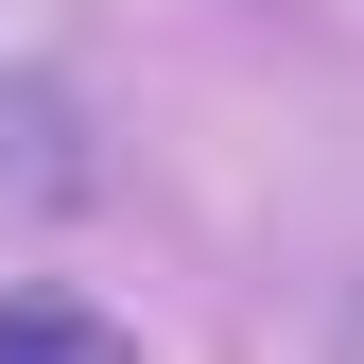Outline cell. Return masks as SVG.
I'll list each match as a JSON object with an SVG mask.
<instances>
[{
  "mask_svg": "<svg viewBox=\"0 0 364 364\" xmlns=\"http://www.w3.org/2000/svg\"><path fill=\"white\" fill-rule=\"evenodd\" d=\"M0 364H139V347H122V312H87V295H0Z\"/></svg>",
  "mask_w": 364,
  "mask_h": 364,
  "instance_id": "obj_1",
  "label": "cell"
},
{
  "mask_svg": "<svg viewBox=\"0 0 364 364\" xmlns=\"http://www.w3.org/2000/svg\"><path fill=\"white\" fill-rule=\"evenodd\" d=\"M347 364H364V312H347Z\"/></svg>",
  "mask_w": 364,
  "mask_h": 364,
  "instance_id": "obj_2",
  "label": "cell"
}]
</instances>
